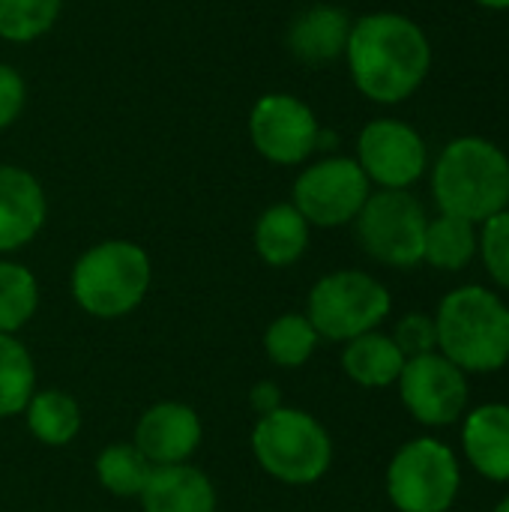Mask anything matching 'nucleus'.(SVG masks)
Listing matches in <instances>:
<instances>
[{"label": "nucleus", "instance_id": "obj_20", "mask_svg": "<svg viewBox=\"0 0 509 512\" xmlns=\"http://www.w3.org/2000/svg\"><path fill=\"white\" fill-rule=\"evenodd\" d=\"M477 249H480V234L474 222L447 216V213H441L438 219H429L423 261L432 264L435 270L459 273L474 261Z\"/></svg>", "mask_w": 509, "mask_h": 512}, {"label": "nucleus", "instance_id": "obj_1", "mask_svg": "<svg viewBox=\"0 0 509 512\" xmlns=\"http://www.w3.org/2000/svg\"><path fill=\"white\" fill-rule=\"evenodd\" d=\"M342 60L360 96L375 105H399L429 78L432 42L414 18L381 9L354 18Z\"/></svg>", "mask_w": 509, "mask_h": 512}, {"label": "nucleus", "instance_id": "obj_4", "mask_svg": "<svg viewBox=\"0 0 509 512\" xmlns=\"http://www.w3.org/2000/svg\"><path fill=\"white\" fill-rule=\"evenodd\" d=\"M150 279L153 264L147 249L132 240H102L75 261L69 285L84 312L120 318L147 297Z\"/></svg>", "mask_w": 509, "mask_h": 512}, {"label": "nucleus", "instance_id": "obj_28", "mask_svg": "<svg viewBox=\"0 0 509 512\" xmlns=\"http://www.w3.org/2000/svg\"><path fill=\"white\" fill-rule=\"evenodd\" d=\"M393 342L399 345V351L405 354V360L411 357H423L438 351V330H435V318L423 315V312H411L396 324Z\"/></svg>", "mask_w": 509, "mask_h": 512}, {"label": "nucleus", "instance_id": "obj_25", "mask_svg": "<svg viewBox=\"0 0 509 512\" xmlns=\"http://www.w3.org/2000/svg\"><path fill=\"white\" fill-rule=\"evenodd\" d=\"M318 339L321 336L315 333V327L309 324V318L291 312V315L276 318L267 327V333H264V351H267V357L276 366L297 369V366H303L315 354Z\"/></svg>", "mask_w": 509, "mask_h": 512}, {"label": "nucleus", "instance_id": "obj_11", "mask_svg": "<svg viewBox=\"0 0 509 512\" xmlns=\"http://www.w3.org/2000/svg\"><path fill=\"white\" fill-rule=\"evenodd\" d=\"M357 165L378 189H411L429 168L423 135L399 117H375L357 135Z\"/></svg>", "mask_w": 509, "mask_h": 512}, {"label": "nucleus", "instance_id": "obj_17", "mask_svg": "<svg viewBox=\"0 0 509 512\" xmlns=\"http://www.w3.org/2000/svg\"><path fill=\"white\" fill-rule=\"evenodd\" d=\"M144 512H216V489L192 465H156L141 489Z\"/></svg>", "mask_w": 509, "mask_h": 512}, {"label": "nucleus", "instance_id": "obj_31", "mask_svg": "<svg viewBox=\"0 0 509 512\" xmlns=\"http://www.w3.org/2000/svg\"><path fill=\"white\" fill-rule=\"evenodd\" d=\"M474 3H480L486 9H495V12H507L509 9V0H474Z\"/></svg>", "mask_w": 509, "mask_h": 512}, {"label": "nucleus", "instance_id": "obj_24", "mask_svg": "<svg viewBox=\"0 0 509 512\" xmlns=\"http://www.w3.org/2000/svg\"><path fill=\"white\" fill-rule=\"evenodd\" d=\"M39 306L36 276L18 261H0V333L21 330Z\"/></svg>", "mask_w": 509, "mask_h": 512}, {"label": "nucleus", "instance_id": "obj_29", "mask_svg": "<svg viewBox=\"0 0 509 512\" xmlns=\"http://www.w3.org/2000/svg\"><path fill=\"white\" fill-rule=\"evenodd\" d=\"M27 108V78L12 63L0 60V132L15 126Z\"/></svg>", "mask_w": 509, "mask_h": 512}, {"label": "nucleus", "instance_id": "obj_10", "mask_svg": "<svg viewBox=\"0 0 509 512\" xmlns=\"http://www.w3.org/2000/svg\"><path fill=\"white\" fill-rule=\"evenodd\" d=\"M321 129L324 126L315 108L285 90L258 96L246 117V132L255 153L276 168L306 165L318 153Z\"/></svg>", "mask_w": 509, "mask_h": 512}, {"label": "nucleus", "instance_id": "obj_13", "mask_svg": "<svg viewBox=\"0 0 509 512\" xmlns=\"http://www.w3.org/2000/svg\"><path fill=\"white\" fill-rule=\"evenodd\" d=\"M48 219V198L36 174L0 165V255L27 246Z\"/></svg>", "mask_w": 509, "mask_h": 512}, {"label": "nucleus", "instance_id": "obj_2", "mask_svg": "<svg viewBox=\"0 0 509 512\" xmlns=\"http://www.w3.org/2000/svg\"><path fill=\"white\" fill-rule=\"evenodd\" d=\"M432 195L441 213L483 225L509 207V156L483 135L453 138L432 165Z\"/></svg>", "mask_w": 509, "mask_h": 512}, {"label": "nucleus", "instance_id": "obj_8", "mask_svg": "<svg viewBox=\"0 0 509 512\" xmlns=\"http://www.w3.org/2000/svg\"><path fill=\"white\" fill-rule=\"evenodd\" d=\"M429 216L408 189H378L354 219L357 240L369 258L387 267H417L423 261Z\"/></svg>", "mask_w": 509, "mask_h": 512}, {"label": "nucleus", "instance_id": "obj_3", "mask_svg": "<svg viewBox=\"0 0 509 512\" xmlns=\"http://www.w3.org/2000/svg\"><path fill=\"white\" fill-rule=\"evenodd\" d=\"M438 354L465 375L501 372L509 363V306L483 285L450 291L435 312Z\"/></svg>", "mask_w": 509, "mask_h": 512}, {"label": "nucleus", "instance_id": "obj_14", "mask_svg": "<svg viewBox=\"0 0 509 512\" xmlns=\"http://www.w3.org/2000/svg\"><path fill=\"white\" fill-rule=\"evenodd\" d=\"M201 444V420L189 405L159 402L135 426V447L153 465H183Z\"/></svg>", "mask_w": 509, "mask_h": 512}, {"label": "nucleus", "instance_id": "obj_21", "mask_svg": "<svg viewBox=\"0 0 509 512\" xmlns=\"http://www.w3.org/2000/svg\"><path fill=\"white\" fill-rule=\"evenodd\" d=\"M27 426L48 447H66L81 429V408L63 390L33 393L27 402Z\"/></svg>", "mask_w": 509, "mask_h": 512}, {"label": "nucleus", "instance_id": "obj_19", "mask_svg": "<svg viewBox=\"0 0 509 512\" xmlns=\"http://www.w3.org/2000/svg\"><path fill=\"white\" fill-rule=\"evenodd\" d=\"M342 369L360 387L378 390V387H390L399 381V375L405 369V354L399 351L393 336L372 330V333H363L345 345Z\"/></svg>", "mask_w": 509, "mask_h": 512}, {"label": "nucleus", "instance_id": "obj_7", "mask_svg": "<svg viewBox=\"0 0 509 512\" xmlns=\"http://www.w3.org/2000/svg\"><path fill=\"white\" fill-rule=\"evenodd\" d=\"M459 489V459L438 438L408 441L387 468V495L399 512H450Z\"/></svg>", "mask_w": 509, "mask_h": 512}, {"label": "nucleus", "instance_id": "obj_12", "mask_svg": "<svg viewBox=\"0 0 509 512\" xmlns=\"http://www.w3.org/2000/svg\"><path fill=\"white\" fill-rule=\"evenodd\" d=\"M396 384L402 405L423 426H453L468 414V375L438 351L405 360Z\"/></svg>", "mask_w": 509, "mask_h": 512}, {"label": "nucleus", "instance_id": "obj_9", "mask_svg": "<svg viewBox=\"0 0 509 512\" xmlns=\"http://www.w3.org/2000/svg\"><path fill=\"white\" fill-rule=\"evenodd\" d=\"M369 195L372 183L357 159L327 153L303 165L291 189V204L315 228H342L357 219Z\"/></svg>", "mask_w": 509, "mask_h": 512}, {"label": "nucleus", "instance_id": "obj_22", "mask_svg": "<svg viewBox=\"0 0 509 512\" xmlns=\"http://www.w3.org/2000/svg\"><path fill=\"white\" fill-rule=\"evenodd\" d=\"M63 0H0V42L30 45L54 30Z\"/></svg>", "mask_w": 509, "mask_h": 512}, {"label": "nucleus", "instance_id": "obj_15", "mask_svg": "<svg viewBox=\"0 0 509 512\" xmlns=\"http://www.w3.org/2000/svg\"><path fill=\"white\" fill-rule=\"evenodd\" d=\"M354 18L333 3H315L300 9L285 33V45L303 66H327L345 54Z\"/></svg>", "mask_w": 509, "mask_h": 512}, {"label": "nucleus", "instance_id": "obj_30", "mask_svg": "<svg viewBox=\"0 0 509 512\" xmlns=\"http://www.w3.org/2000/svg\"><path fill=\"white\" fill-rule=\"evenodd\" d=\"M252 402H255V408L261 411V417H264V414H270V411H276V408H279V405H276V387H273V384H261V387H255Z\"/></svg>", "mask_w": 509, "mask_h": 512}, {"label": "nucleus", "instance_id": "obj_27", "mask_svg": "<svg viewBox=\"0 0 509 512\" xmlns=\"http://www.w3.org/2000/svg\"><path fill=\"white\" fill-rule=\"evenodd\" d=\"M477 252H480L492 282L509 291V207L483 222Z\"/></svg>", "mask_w": 509, "mask_h": 512}, {"label": "nucleus", "instance_id": "obj_26", "mask_svg": "<svg viewBox=\"0 0 509 512\" xmlns=\"http://www.w3.org/2000/svg\"><path fill=\"white\" fill-rule=\"evenodd\" d=\"M96 474H99V483L111 495L135 498V495H141V489L150 477V462L141 456V450L135 444H114L99 453Z\"/></svg>", "mask_w": 509, "mask_h": 512}, {"label": "nucleus", "instance_id": "obj_18", "mask_svg": "<svg viewBox=\"0 0 509 512\" xmlns=\"http://www.w3.org/2000/svg\"><path fill=\"white\" fill-rule=\"evenodd\" d=\"M309 231L312 225L291 201L270 204L255 222V252L270 267H291L309 249Z\"/></svg>", "mask_w": 509, "mask_h": 512}, {"label": "nucleus", "instance_id": "obj_5", "mask_svg": "<svg viewBox=\"0 0 509 512\" xmlns=\"http://www.w3.org/2000/svg\"><path fill=\"white\" fill-rule=\"evenodd\" d=\"M252 453L270 477L291 486H309L327 474L333 462V441L312 414L276 408L258 420L252 432Z\"/></svg>", "mask_w": 509, "mask_h": 512}, {"label": "nucleus", "instance_id": "obj_32", "mask_svg": "<svg viewBox=\"0 0 509 512\" xmlns=\"http://www.w3.org/2000/svg\"><path fill=\"white\" fill-rule=\"evenodd\" d=\"M495 512H509V495L504 498V501H501V504H498V510Z\"/></svg>", "mask_w": 509, "mask_h": 512}, {"label": "nucleus", "instance_id": "obj_16", "mask_svg": "<svg viewBox=\"0 0 509 512\" xmlns=\"http://www.w3.org/2000/svg\"><path fill=\"white\" fill-rule=\"evenodd\" d=\"M462 450L480 477L509 483V405L489 402L468 411L462 417Z\"/></svg>", "mask_w": 509, "mask_h": 512}, {"label": "nucleus", "instance_id": "obj_6", "mask_svg": "<svg viewBox=\"0 0 509 512\" xmlns=\"http://www.w3.org/2000/svg\"><path fill=\"white\" fill-rule=\"evenodd\" d=\"M393 309V297L384 282L363 270H336L315 282L309 291L306 318L318 336L330 342H351L378 330Z\"/></svg>", "mask_w": 509, "mask_h": 512}, {"label": "nucleus", "instance_id": "obj_23", "mask_svg": "<svg viewBox=\"0 0 509 512\" xmlns=\"http://www.w3.org/2000/svg\"><path fill=\"white\" fill-rule=\"evenodd\" d=\"M33 387H36L33 357L18 339L0 333V417L21 414L33 399Z\"/></svg>", "mask_w": 509, "mask_h": 512}]
</instances>
